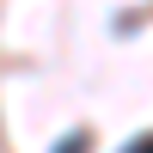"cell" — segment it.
<instances>
[{
    "label": "cell",
    "instance_id": "6da1fadb",
    "mask_svg": "<svg viewBox=\"0 0 153 153\" xmlns=\"http://www.w3.org/2000/svg\"><path fill=\"white\" fill-rule=\"evenodd\" d=\"M55 153H86V135H68V141H61Z\"/></svg>",
    "mask_w": 153,
    "mask_h": 153
},
{
    "label": "cell",
    "instance_id": "7a4b0ae2",
    "mask_svg": "<svg viewBox=\"0 0 153 153\" xmlns=\"http://www.w3.org/2000/svg\"><path fill=\"white\" fill-rule=\"evenodd\" d=\"M123 153H153V135H141V141H129Z\"/></svg>",
    "mask_w": 153,
    "mask_h": 153
}]
</instances>
